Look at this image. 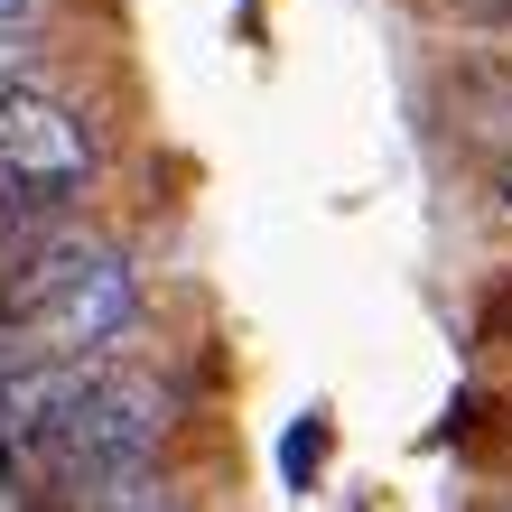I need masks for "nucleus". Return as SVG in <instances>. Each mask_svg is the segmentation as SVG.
I'll use <instances>...</instances> for the list:
<instances>
[{"label":"nucleus","mask_w":512,"mask_h":512,"mask_svg":"<svg viewBox=\"0 0 512 512\" xmlns=\"http://www.w3.org/2000/svg\"><path fill=\"white\" fill-rule=\"evenodd\" d=\"M19 19H47V0H0V28H19Z\"/></svg>","instance_id":"6e6552de"},{"label":"nucleus","mask_w":512,"mask_h":512,"mask_svg":"<svg viewBox=\"0 0 512 512\" xmlns=\"http://www.w3.org/2000/svg\"><path fill=\"white\" fill-rule=\"evenodd\" d=\"M75 391H84L75 364H56L47 345H28L19 326H0V485H10V503L56 475V438H66Z\"/></svg>","instance_id":"7ed1b4c3"},{"label":"nucleus","mask_w":512,"mask_h":512,"mask_svg":"<svg viewBox=\"0 0 512 512\" xmlns=\"http://www.w3.org/2000/svg\"><path fill=\"white\" fill-rule=\"evenodd\" d=\"M317 475H326V410H298L289 429H280V485L289 494H317Z\"/></svg>","instance_id":"39448f33"},{"label":"nucleus","mask_w":512,"mask_h":512,"mask_svg":"<svg viewBox=\"0 0 512 512\" xmlns=\"http://www.w3.org/2000/svg\"><path fill=\"white\" fill-rule=\"evenodd\" d=\"M485 196H494V215H512V149H503V159L485 168Z\"/></svg>","instance_id":"0eeeda50"},{"label":"nucleus","mask_w":512,"mask_h":512,"mask_svg":"<svg viewBox=\"0 0 512 512\" xmlns=\"http://www.w3.org/2000/svg\"><path fill=\"white\" fill-rule=\"evenodd\" d=\"M0 187L10 196H38V205H75L103 187V131L66 84L28 75L0 94Z\"/></svg>","instance_id":"f03ea898"},{"label":"nucleus","mask_w":512,"mask_h":512,"mask_svg":"<svg viewBox=\"0 0 512 512\" xmlns=\"http://www.w3.org/2000/svg\"><path fill=\"white\" fill-rule=\"evenodd\" d=\"M56 233H66V205H38V196L0 187V326L19 317V298H28V280H38Z\"/></svg>","instance_id":"20e7f679"},{"label":"nucleus","mask_w":512,"mask_h":512,"mask_svg":"<svg viewBox=\"0 0 512 512\" xmlns=\"http://www.w3.org/2000/svg\"><path fill=\"white\" fill-rule=\"evenodd\" d=\"M38 56H47V38H38V19H19V28H0V94H10V84H28V75H38Z\"/></svg>","instance_id":"423d86ee"},{"label":"nucleus","mask_w":512,"mask_h":512,"mask_svg":"<svg viewBox=\"0 0 512 512\" xmlns=\"http://www.w3.org/2000/svg\"><path fill=\"white\" fill-rule=\"evenodd\" d=\"M10 326L28 345H47L56 364H75V373L131 364L140 336H149V280H140V261L122 243H103L84 215H66V233L47 243V261H38V280H28Z\"/></svg>","instance_id":"f257e3e1"}]
</instances>
